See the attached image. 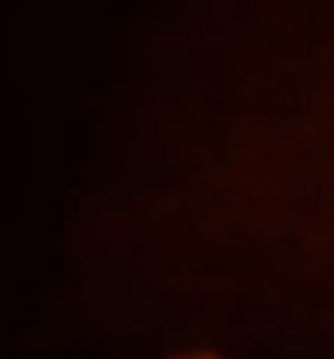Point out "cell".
I'll list each match as a JSON object with an SVG mask.
<instances>
[{"label":"cell","mask_w":334,"mask_h":359,"mask_svg":"<svg viewBox=\"0 0 334 359\" xmlns=\"http://www.w3.org/2000/svg\"><path fill=\"white\" fill-rule=\"evenodd\" d=\"M173 359H215L210 354H187V357H173Z\"/></svg>","instance_id":"cell-1"}]
</instances>
